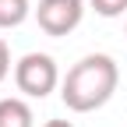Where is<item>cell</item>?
<instances>
[{
  "mask_svg": "<svg viewBox=\"0 0 127 127\" xmlns=\"http://www.w3.org/2000/svg\"><path fill=\"white\" fill-rule=\"evenodd\" d=\"M120 85V67L109 53H88L64 74L60 99L71 113H92L102 109Z\"/></svg>",
  "mask_w": 127,
  "mask_h": 127,
  "instance_id": "cell-1",
  "label": "cell"
},
{
  "mask_svg": "<svg viewBox=\"0 0 127 127\" xmlns=\"http://www.w3.org/2000/svg\"><path fill=\"white\" fill-rule=\"evenodd\" d=\"M60 81V67L50 53H25L14 64V85L25 99H46Z\"/></svg>",
  "mask_w": 127,
  "mask_h": 127,
  "instance_id": "cell-2",
  "label": "cell"
},
{
  "mask_svg": "<svg viewBox=\"0 0 127 127\" xmlns=\"http://www.w3.org/2000/svg\"><path fill=\"white\" fill-rule=\"evenodd\" d=\"M85 18V0H39L35 7V21L46 35H71Z\"/></svg>",
  "mask_w": 127,
  "mask_h": 127,
  "instance_id": "cell-3",
  "label": "cell"
},
{
  "mask_svg": "<svg viewBox=\"0 0 127 127\" xmlns=\"http://www.w3.org/2000/svg\"><path fill=\"white\" fill-rule=\"evenodd\" d=\"M0 127H35V113L21 95L0 99Z\"/></svg>",
  "mask_w": 127,
  "mask_h": 127,
  "instance_id": "cell-4",
  "label": "cell"
},
{
  "mask_svg": "<svg viewBox=\"0 0 127 127\" xmlns=\"http://www.w3.org/2000/svg\"><path fill=\"white\" fill-rule=\"evenodd\" d=\"M32 4L28 0H0V28H18L28 21Z\"/></svg>",
  "mask_w": 127,
  "mask_h": 127,
  "instance_id": "cell-5",
  "label": "cell"
},
{
  "mask_svg": "<svg viewBox=\"0 0 127 127\" xmlns=\"http://www.w3.org/2000/svg\"><path fill=\"white\" fill-rule=\"evenodd\" d=\"M92 11L99 14V18H120L127 14V0H88Z\"/></svg>",
  "mask_w": 127,
  "mask_h": 127,
  "instance_id": "cell-6",
  "label": "cell"
},
{
  "mask_svg": "<svg viewBox=\"0 0 127 127\" xmlns=\"http://www.w3.org/2000/svg\"><path fill=\"white\" fill-rule=\"evenodd\" d=\"M11 74V50H7V42L0 39V81Z\"/></svg>",
  "mask_w": 127,
  "mask_h": 127,
  "instance_id": "cell-7",
  "label": "cell"
},
{
  "mask_svg": "<svg viewBox=\"0 0 127 127\" xmlns=\"http://www.w3.org/2000/svg\"><path fill=\"white\" fill-rule=\"evenodd\" d=\"M42 127H74V124H71V120H46Z\"/></svg>",
  "mask_w": 127,
  "mask_h": 127,
  "instance_id": "cell-8",
  "label": "cell"
},
{
  "mask_svg": "<svg viewBox=\"0 0 127 127\" xmlns=\"http://www.w3.org/2000/svg\"><path fill=\"white\" fill-rule=\"evenodd\" d=\"M124 35H127V25H124Z\"/></svg>",
  "mask_w": 127,
  "mask_h": 127,
  "instance_id": "cell-9",
  "label": "cell"
}]
</instances>
